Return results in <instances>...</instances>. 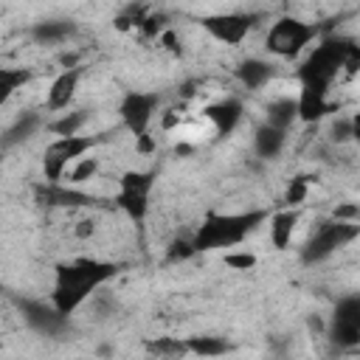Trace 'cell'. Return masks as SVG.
Here are the masks:
<instances>
[{
  "label": "cell",
  "mask_w": 360,
  "mask_h": 360,
  "mask_svg": "<svg viewBox=\"0 0 360 360\" xmlns=\"http://www.w3.org/2000/svg\"><path fill=\"white\" fill-rule=\"evenodd\" d=\"M304 197H307V183H304V180H295V183L287 188V202H290V205H298Z\"/></svg>",
  "instance_id": "cell-18"
},
{
  "label": "cell",
  "mask_w": 360,
  "mask_h": 360,
  "mask_svg": "<svg viewBox=\"0 0 360 360\" xmlns=\"http://www.w3.org/2000/svg\"><path fill=\"white\" fill-rule=\"evenodd\" d=\"M155 104H158V96H146V93H129L121 104V118H124V127L141 138L146 135L149 124H152V115H155Z\"/></svg>",
  "instance_id": "cell-5"
},
{
  "label": "cell",
  "mask_w": 360,
  "mask_h": 360,
  "mask_svg": "<svg viewBox=\"0 0 360 360\" xmlns=\"http://www.w3.org/2000/svg\"><path fill=\"white\" fill-rule=\"evenodd\" d=\"M96 169H98V160H96V158H82V160H76V163L68 166L65 177H68L70 183H84V180H90V177L96 174Z\"/></svg>",
  "instance_id": "cell-17"
},
{
  "label": "cell",
  "mask_w": 360,
  "mask_h": 360,
  "mask_svg": "<svg viewBox=\"0 0 360 360\" xmlns=\"http://www.w3.org/2000/svg\"><path fill=\"white\" fill-rule=\"evenodd\" d=\"M298 115V104L292 98H276L270 107H267V127L273 129H287L292 124V118Z\"/></svg>",
  "instance_id": "cell-11"
},
{
  "label": "cell",
  "mask_w": 360,
  "mask_h": 360,
  "mask_svg": "<svg viewBox=\"0 0 360 360\" xmlns=\"http://www.w3.org/2000/svg\"><path fill=\"white\" fill-rule=\"evenodd\" d=\"M236 73H239V82H242L245 87L259 90V87L273 76V68H270L267 62H262V59H248V62L239 65Z\"/></svg>",
  "instance_id": "cell-10"
},
{
  "label": "cell",
  "mask_w": 360,
  "mask_h": 360,
  "mask_svg": "<svg viewBox=\"0 0 360 360\" xmlns=\"http://www.w3.org/2000/svg\"><path fill=\"white\" fill-rule=\"evenodd\" d=\"M281 141H284V132H281V129L262 127V129H259V135H256V149H259V155L270 158V155H276V152H278Z\"/></svg>",
  "instance_id": "cell-16"
},
{
  "label": "cell",
  "mask_w": 360,
  "mask_h": 360,
  "mask_svg": "<svg viewBox=\"0 0 360 360\" xmlns=\"http://www.w3.org/2000/svg\"><path fill=\"white\" fill-rule=\"evenodd\" d=\"M315 31L318 28L315 25H307L304 20L284 17V20H278V22L270 25V31H267V48L273 53H278V56H295V53H301L309 45V39L315 37Z\"/></svg>",
  "instance_id": "cell-3"
},
{
  "label": "cell",
  "mask_w": 360,
  "mask_h": 360,
  "mask_svg": "<svg viewBox=\"0 0 360 360\" xmlns=\"http://www.w3.org/2000/svg\"><path fill=\"white\" fill-rule=\"evenodd\" d=\"M295 222H298L295 211H284V214H276V217H273V225H270V239H273V245H276L278 250L290 245L292 231H295Z\"/></svg>",
  "instance_id": "cell-12"
},
{
  "label": "cell",
  "mask_w": 360,
  "mask_h": 360,
  "mask_svg": "<svg viewBox=\"0 0 360 360\" xmlns=\"http://www.w3.org/2000/svg\"><path fill=\"white\" fill-rule=\"evenodd\" d=\"M152 191V174L143 172H129L121 177V188H118V205L132 217L141 219L146 214V200Z\"/></svg>",
  "instance_id": "cell-4"
},
{
  "label": "cell",
  "mask_w": 360,
  "mask_h": 360,
  "mask_svg": "<svg viewBox=\"0 0 360 360\" xmlns=\"http://www.w3.org/2000/svg\"><path fill=\"white\" fill-rule=\"evenodd\" d=\"M186 346L191 354H202V357H217V354L228 352V343L217 340V338H191V340H186Z\"/></svg>",
  "instance_id": "cell-15"
},
{
  "label": "cell",
  "mask_w": 360,
  "mask_h": 360,
  "mask_svg": "<svg viewBox=\"0 0 360 360\" xmlns=\"http://www.w3.org/2000/svg\"><path fill=\"white\" fill-rule=\"evenodd\" d=\"M253 256L250 253H228L225 256V264H231V267H242V270H248V267H253Z\"/></svg>",
  "instance_id": "cell-19"
},
{
  "label": "cell",
  "mask_w": 360,
  "mask_h": 360,
  "mask_svg": "<svg viewBox=\"0 0 360 360\" xmlns=\"http://www.w3.org/2000/svg\"><path fill=\"white\" fill-rule=\"evenodd\" d=\"M202 25L219 39V42H225V45H239L245 37H248V31H250V17L248 14H219V17H208V20H202Z\"/></svg>",
  "instance_id": "cell-6"
},
{
  "label": "cell",
  "mask_w": 360,
  "mask_h": 360,
  "mask_svg": "<svg viewBox=\"0 0 360 360\" xmlns=\"http://www.w3.org/2000/svg\"><path fill=\"white\" fill-rule=\"evenodd\" d=\"M79 76H82V70L70 68V70H65L62 76L53 79V84L48 90V107L51 110H65L70 104V98L76 96V87H79Z\"/></svg>",
  "instance_id": "cell-8"
},
{
  "label": "cell",
  "mask_w": 360,
  "mask_h": 360,
  "mask_svg": "<svg viewBox=\"0 0 360 360\" xmlns=\"http://www.w3.org/2000/svg\"><path fill=\"white\" fill-rule=\"evenodd\" d=\"M360 335V307L357 301H346L340 312L335 315V340L340 343H354Z\"/></svg>",
  "instance_id": "cell-9"
},
{
  "label": "cell",
  "mask_w": 360,
  "mask_h": 360,
  "mask_svg": "<svg viewBox=\"0 0 360 360\" xmlns=\"http://www.w3.org/2000/svg\"><path fill=\"white\" fill-rule=\"evenodd\" d=\"M115 273L112 264L101 262H76L68 267L56 270V290H53V304L59 315L73 312L101 281H107Z\"/></svg>",
  "instance_id": "cell-1"
},
{
  "label": "cell",
  "mask_w": 360,
  "mask_h": 360,
  "mask_svg": "<svg viewBox=\"0 0 360 360\" xmlns=\"http://www.w3.org/2000/svg\"><path fill=\"white\" fill-rule=\"evenodd\" d=\"M262 214H211L205 225H200L191 248L194 250H211V248H233L239 245L248 231H253V222H259Z\"/></svg>",
  "instance_id": "cell-2"
},
{
  "label": "cell",
  "mask_w": 360,
  "mask_h": 360,
  "mask_svg": "<svg viewBox=\"0 0 360 360\" xmlns=\"http://www.w3.org/2000/svg\"><path fill=\"white\" fill-rule=\"evenodd\" d=\"M28 82V73L25 70H17V68H0V107Z\"/></svg>",
  "instance_id": "cell-13"
},
{
  "label": "cell",
  "mask_w": 360,
  "mask_h": 360,
  "mask_svg": "<svg viewBox=\"0 0 360 360\" xmlns=\"http://www.w3.org/2000/svg\"><path fill=\"white\" fill-rule=\"evenodd\" d=\"M202 118L208 121V127H211L217 135H228V132L239 124V118H242V104H239L236 98H222V101H217V104H208V107L202 110Z\"/></svg>",
  "instance_id": "cell-7"
},
{
  "label": "cell",
  "mask_w": 360,
  "mask_h": 360,
  "mask_svg": "<svg viewBox=\"0 0 360 360\" xmlns=\"http://www.w3.org/2000/svg\"><path fill=\"white\" fill-rule=\"evenodd\" d=\"M149 352L158 354L160 360H180L188 354V346L186 340H172V338H160L155 343H149Z\"/></svg>",
  "instance_id": "cell-14"
}]
</instances>
